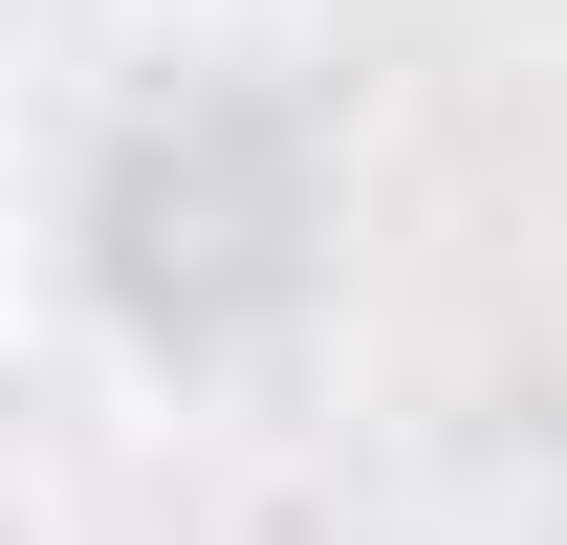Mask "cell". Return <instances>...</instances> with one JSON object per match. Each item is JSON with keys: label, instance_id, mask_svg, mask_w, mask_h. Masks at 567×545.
<instances>
[{"label": "cell", "instance_id": "3957f363", "mask_svg": "<svg viewBox=\"0 0 567 545\" xmlns=\"http://www.w3.org/2000/svg\"><path fill=\"white\" fill-rule=\"evenodd\" d=\"M0 545H66V502H44V459L0 436Z\"/></svg>", "mask_w": 567, "mask_h": 545}, {"label": "cell", "instance_id": "7a4b0ae2", "mask_svg": "<svg viewBox=\"0 0 567 545\" xmlns=\"http://www.w3.org/2000/svg\"><path fill=\"white\" fill-rule=\"evenodd\" d=\"M44 328V197H22V153H0V349Z\"/></svg>", "mask_w": 567, "mask_h": 545}, {"label": "cell", "instance_id": "6da1fadb", "mask_svg": "<svg viewBox=\"0 0 567 545\" xmlns=\"http://www.w3.org/2000/svg\"><path fill=\"white\" fill-rule=\"evenodd\" d=\"M44 284L132 349L153 393H240L328 328L350 284V153L328 110L262 66V44H175V66L110 110V153L44 218Z\"/></svg>", "mask_w": 567, "mask_h": 545}]
</instances>
